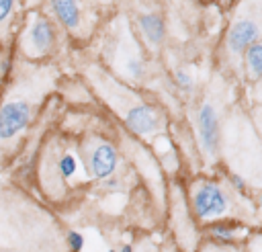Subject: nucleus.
<instances>
[{
	"label": "nucleus",
	"mask_w": 262,
	"mask_h": 252,
	"mask_svg": "<svg viewBox=\"0 0 262 252\" xmlns=\"http://www.w3.org/2000/svg\"><path fill=\"white\" fill-rule=\"evenodd\" d=\"M174 80L182 90H190L192 88V76L186 70H176L174 72Z\"/></svg>",
	"instance_id": "nucleus-14"
},
{
	"label": "nucleus",
	"mask_w": 262,
	"mask_h": 252,
	"mask_svg": "<svg viewBox=\"0 0 262 252\" xmlns=\"http://www.w3.org/2000/svg\"><path fill=\"white\" fill-rule=\"evenodd\" d=\"M14 4H16V0H0V25H4L8 20V16L14 10Z\"/></svg>",
	"instance_id": "nucleus-15"
},
{
	"label": "nucleus",
	"mask_w": 262,
	"mask_h": 252,
	"mask_svg": "<svg viewBox=\"0 0 262 252\" xmlns=\"http://www.w3.org/2000/svg\"><path fill=\"white\" fill-rule=\"evenodd\" d=\"M66 242H68L70 252H82V248H84V236L80 232H76V229H70L68 232Z\"/></svg>",
	"instance_id": "nucleus-13"
},
{
	"label": "nucleus",
	"mask_w": 262,
	"mask_h": 252,
	"mask_svg": "<svg viewBox=\"0 0 262 252\" xmlns=\"http://www.w3.org/2000/svg\"><path fill=\"white\" fill-rule=\"evenodd\" d=\"M141 252H158V248H154V246H147V248H143Z\"/></svg>",
	"instance_id": "nucleus-20"
},
{
	"label": "nucleus",
	"mask_w": 262,
	"mask_h": 252,
	"mask_svg": "<svg viewBox=\"0 0 262 252\" xmlns=\"http://www.w3.org/2000/svg\"><path fill=\"white\" fill-rule=\"evenodd\" d=\"M229 182H231V186L237 191V193H246V180L239 176V174H229Z\"/></svg>",
	"instance_id": "nucleus-17"
},
{
	"label": "nucleus",
	"mask_w": 262,
	"mask_h": 252,
	"mask_svg": "<svg viewBox=\"0 0 262 252\" xmlns=\"http://www.w3.org/2000/svg\"><path fill=\"white\" fill-rule=\"evenodd\" d=\"M188 205L190 213L199 223H211L223 219L229 213V197L225 188L209 178H199L190 184L188 191Z\"/></svg>",
	"instance_id": "nucleus-1"
},
{
	"label": "nucleus",
	"mask_w": 262,
	"mask_h": 252,
	"mask_svg": "<svg viewBox=\"0 0 262 252\" xmlns=\"http://www.w3.org/2000/svg\"><path fill=\"white\" fill-rule=\"evenodd\" d=\"M117 252H135V250H133V246H131V244H123Z\"/></svg>",
	"instance_id": "nucleus-19"
},
{
	"label": "nucleus",
	"mask_w": 262,
	"mask_h": 252,
	"mask_svg": "<svg viewBox=\"0 0 262 252\" xmlns=\"http://www.w3.org/2000/svg\"><path fill=\"white\" fill-rule=\"evenodd\" d=\"M49 4H51L53 14L57 16V20H59L66 29L74 31V29L80 27L82 16H80L78 0H49Z\"/></svg>",
	"instance_id": "nucleus-10"
},
{
	"label": "nucleus",
	"mask_w": 262,
	"mask_h": 252,
	"mask_svg": "<svg viewBox=\"0 0 262 252\" xmlns=\"http://www.w3.org/2000/svg\"><path fill=\"white\" fill-rule=\"evenodd\" d=\"M248 234V229L235 221H227V219H217L207 223V236L215 242V244H233L237 240H242Z\"/></svg>",
	"instance_id": "nucleus-8"
},
{
	"label": "nucleus",
	"mask_w": 262,
	"mask_h": 252,
	"mask_svg": "<svg viewBox=\"0 0 262 252\" xmlns=\"http://www.w3.org/2000/svg\"><path fill=\"white\" fill-rule=\"evenodd\" d=\"M250 252H262V234L256 236V238H252V242H250Z\"/></svg>",
	"instance_id": "nucleus-18"
},
{
	"label": "nucleus",
	"mask_w": 262,
	"mask_h": 252,
	"mask_svg": "<svg viewBox=\"0 0 262 252\" xmlns=\"http://www.w3.org/2000/svg\"><path fill=\"white\" fill-rule=\"evenodd\" d=\"M125 123L127 127L137 133V135H147L151 131L158 129V123H160V115L158 111L151 107V104H135L127 111L125 115Z\"/></svg>",
	"instance_id": "nucleus-7"
},
{
	"label": "nucleus",
	"mask_w": 262,
	"mask_h": 252,
	"mask_svg": "<svg viewBox=\"0 0 262 252\" xmlns=\"http://www.w3.org/2000/svg\"><path fill=\"white\" fill-rule=\"evenodd\" d=\"M127 74L131 78H141L143 76V64L139 59H129L127 61Z\"/></svg>",
	"instance_id": "nucleus-16"
},
{
	"label": "nucleus",
	"mask_w": 262,
	"mask_h": 252,
	"mask_svg": "<svg viewBox=\"0 0 262 252\" xmlns=\"http://www.w3.org/2000/svg\"><path fill=\"white\" fill-rule=\"evenodd\" d=\"M260 39V27L252 18H237L227 31V49L231 53H244L252 43Z\"/></svg>",
	"instance_id": "nucleus-6"
},
{
	"label": "nucleus",
	"mask_w": 262,
	"mask_h": 252,
	"mask_svg": "<svg viewBox=\"0 0 262 252\" xmlns=\"http://www.w3.org/2000/svg\"><path fill=\"white\" fill-rule=\"evenodd\" d=\"M196 133L201 150L207 158H215L221 143V129H219V115L211 102H203L196 113Z\"/></svg>",
	"instance_id": "nucleus-4"
},
{
	"label": "nucleus",
	"mask_w": 262,
	"mask_h": 252,
	"mask_svg": "<svg viewBox=\"0 0 262 252\" xmlns=\"http://www.w3.org/2000/svg\"><path fill=\"white\" fill-rule=\"evenodd\" d=\"M84 162L86 170L94 180H106L115 176L119 166V152L117 148L104 137H90L84 143Z\"/></svg>",
	"instance_id": "nucleus-2"
},
{
	"label": "nucleus",
	"mask_w": 262,
	"mask_h": 252,
	"mask_svg": "<svg viewBox=\"0 0 262 252\" xmlns=\"http://www.w3.org/2000/svg\"><path fill=\"white\" fill-rule=\"evenodd\" d=\"M258 203H260V209H262V193L258 195Z\"/></svg>",
	"instance_id": "nucleus-21"
},
{
	"label": "nucleus",
	"mask_w": 262,
	"mask_h": 252,
	"mask_svg": "<svg viewBox=\"0 0 262 252\" xmlns=\"http://www.w3.org/2000/svg\"><path fill=\"white\" fill-rule=\"evenodd\" d=\"M33 119V104L27 98H6L0 104V145H8L20 137Z\"/></svg>",
	"instance_id": "nucleus-3"
},
{
	"label": "nucleus",
	"mask_w": 262,
	"mask_h": 252,
	"mask_svg": "<svg viewBox=\"0 0 262 252\" xmlns=\"http://www.w3.org/2000/svg\"><path fill=\"white\" fill-rule=\"evenodd\" d=\"M137 25H139L141 35L145 37V41L149 45H160L164 41V37H166V25H164V20H162L160 14H154V12L139 14Z\"/></svg>",
	"instance_id": "nucleus-9"
},
{
	"label": "nucleus",
	"mask_w": 262,
	"mask_h": 252,
	"mask_svg": "<svg viewBox=\"0 0 262 252\" xmlns=\"http://www.w3.org/2000/svg\"><path fill=\"white\" fill-rule=\"evenodd\" d=\"M59 174L63 176V178H70V176H74L76 172H78V160H76V156H72V154H63L61 158H59Z\"/></svg>",
	"instance_id": "nucleus-12"
},
{
	"label": "nucleus",
	"mask_w": 262,
	"mask_h": 252,
	"mask_svg": "<svg viewBox=\"0 0 262 252\" xmlns=\"http://www.w3.org/2000/svg\"><path fill=\"white\" fill-rule=\"evenodd\" d=\"M106 252H117V250H113V248H108V250H106Z\"/></svg>",
	"instance_id": "nucleus-22"
},
{
	"label": "nucleus",
	"mask_w": 262,
	"mask_h": 252,
	"mask_svg": "<svg viewBox=\"0 0 262 252\" xmlns=\"http://www.w3.org/2000/svg\"><path fill=\"white\" fill-rule=\"evenodd\" d=\"M244 64H246V72L250 80L254 82L262 80V41L260 39L244 51Z\"/></svg>",
	"instance_id": "nucleus-11"
},
{
	"label": "nucleus",
	"mask_w": 262,
	"mask_h": 252,
	"mask_svg": "<svg viewBox=\"0 0 262 252\" xmlns=\"http://www.w3.org/2000/svg\"><path fill=\"white\" fill-rule=\"evenodd\" d=\"M53 43H55V29H53V25L45 16H37L27 27V33H25V39H23L25 53L31 55V57H41V55L51 51Z\"/></svg>",
	"instance_id": "nucleus-5"
}]
</instances>
